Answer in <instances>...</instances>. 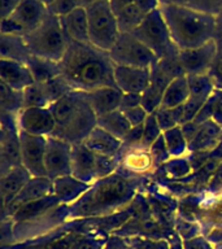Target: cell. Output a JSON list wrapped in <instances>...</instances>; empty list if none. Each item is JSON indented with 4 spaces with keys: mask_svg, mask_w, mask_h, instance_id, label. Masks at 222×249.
I'll use <instances>...</instances> for the list:
<instances>
[{
    "mask_svg": "<svg viewBox=\"0 0 222 249\" xmlns=\"http://www.w3.org/2000/svg\"><path fill=\"white\" fill-rule=\"evenodd\" d=\"M58 65L60 75L74 91L90 92L104 86H116L112 58L91 43L70 42Z\"/></svg>",
    "mask_w": 222,
    "mask_h": 249,
    "instance_id": "1",
    "label": "cell"
},
{
    "mask_svg": "<svg viewBox=\"0 0 222 249\" xmlns=\"http://www.w3.org/2000/svg\"><path fill=\"white\" fill-rule=\"evenodd\" d=\"M136 180L118 171L93 182L90 188L68 205V213L72 217H92L112 213L124 208L135 197Z\"/></svg>",
    "mask_w": 222,
    "mask_h": 249,
    "instance_id": "2",
    "label": "cell"
},
{
    "mask_svg": "<svg viewBox=\"0 0 222 249\" xmlns=\"http://www.w3.org/2000/svg\"><path fill=\"white\" fill-rule=\"evenodd\" d=\"M178 50L196 48L216 38L217 15L182 5H160Z\"/></svg>",
    "mask_w": 222,
    "mask_h": 249,
    "instance_id": "3",
    "label": "cell"
},
{
    "mask_svg": "<svg viewBox=\"0 0 222 249\" xmlns=\"http://www.w3.org/2000/svg\"><path fill=\"white\" fill-rule=\"evenodd\" d=\"M56 120L52 135L70 143L81 144L97 126V116L87 101L85 92L69 91L50 105Z\"/></svg>",
    "mask_w": 222,
    "mask_h": 249,
    "instance_id": "4",
    "label": "cell"
},
{
    "mask_svg": "<svg viewBox=\"0 0 222 249\" xmlns=\"http://www.w3.org/2000/svg\"><path fill=\"white\" fill-rule=\"evenodd\" d=\"M31 56L60 62L68 51L70 40L62 29L60 17L47 13L42 23L23 36Z\"/></svg>",
    "mask_w": 222,
    "mask_h": 249,
    "instance_id": "5",
    "label": "cell"
},
{
    "mask_svg": "<svg viewBox=\"0 0 222 249\" xmlns=\"http://www.w3.org/2000/svg\"><path fill=\"white\" fill-rule=\"evenodd\" d=\"M131 34L148 47L159 60L174 57L178 53L179 50L171 39L170 31L167 29L160 7L152 11Z\"/></svg>",
    "mask_w": 222,
    "mask_h": 249,
    "instance_id": "6",
    "label": "cell"
},
{
    "mask_svg": "<svg viewBox=\"0 0 222 249\" xmlns=\"http://www.w3.org/2000/svg\"><path fill=\"white\" fill-rule=\"evenodd\" d=\"M89 18L90 43L99 50L109 52L120 36L118 21L109 0L86 8Z\"/></svg>",
    "mask_w": 222,
    "mask_h": 249,
    "instance_id": "7",
    "label": "cell"
},
{
    "mask_svg": "<svg viewBox=\"0 0 222 249\" xmlns=\"http://www.w3.org/2000/svg\"><path fill=\"white\" fill-rule=\"evenodd\" d=\"M120 165L118 157L100 156L86 147L85 144L73 145L72 153V175L82 182L92 184L99 179L116 173Z\"/></svg>",
    "mask_w": 222,
    "mask_h": 249,
    "instance_id": "8",
    "label": "cell"
},
{
    "mask_svg": "<svg viewBox=\"0 0 222 249\" xmlns=\"http://www.w3.org/2000/svg\"><path fill=\"white\" fill-rule=\"evenodd\" d=\"M48 9L40 0H21L11 16L0 21V34L25 36L46 18Z\"/></svg>",
    "mask_w": 222,
    "mask_h": 249,
    "instance_id": "9",
    "label": "cell"
},
{
    "mask_svg": "<svg viewBox=\"0 0 222 249\" xmlns=\"http://www.w3.org/2000/svg\"><path fill=\"white\" fill-rule=\"evenodd\" d=\"M109 57L114 65L135 66V68H149L159 60L148 47L131 33H121L117 42L109 51Z\"/></svg>",
    "mask_w": 222,
    "mask_h": 249,
    "instance_id": "10",
    "label": "cell"
},
{
    "mask_svg": "<svg viewBox=\"0 0 222 249\" xmlns=\"http://www.w3.org/2000/svg\"><path fill=\"white\" fill-rule=\"evenodd\" d=\"M0 174L21 165L19 130L13 114H1L0 132Z\"/></svg>",
    "mask_w": 222,
    "mask_h": 249,
    "instance_id": "11",
    "label": "cell"
},
{
    "mask_svg": "<svg viewBox=\"0 0 222 249\" xmlns=\"http://www.w3.org/2000/svg\"><path fill=\"white\" fill-rule=\"evenodd\" d=\"M47 136L31 135L19 130L21 165L33 177H47L44 166Z\"/></svg>",
    "mask_w": 222,
    "mask_h": 249,
    "instance_id": "12",
    "label": "cell"
},
{
    "mask_svg": "<svg viewBox=\"0 0 222 249\" xmlns=\"http://www.w3.org/2000/svg\"><path fill=\"white\" fill-rule=\"evenodd\" d=\"M73 145L56 136H47L44 166L47 177L51 179L72 174Z\"/></svg>",
    "mask_w": 222,
    "mask_h": 249,
    "instance_id": "13",
    "label": "cell"
},
{
    "mask_svg": "<svg viewBox=\"0 0 222 249\" xmlns=\"http://www.w3.org/2000/svg\"><path fill=\"white\" fill-rule=\"evenodd\" d=\"M218 44L216 39L205 43L196 48L190 50H179L177 53V60L182 66L186 75L191 74H206L209 73L214 60L217 57Z\"/></svg>",
    "mask_w": 222,
    "mask_h": 249,
    "instance_id": "14",
    "label": "cell"
},
{
    "mask_svg": "<svg viewBox=\"0 0 222 249\" xmlns=\"http://www.w3.org/2000/svg\"><path fill=\"white\" fill-rule=\"evenodd\" d=\"M18 130L31 135L51 136L56 128V120L50 107H27L16 116Z\"/></svg>",
    "mask_w": 222,
    "mask_h": 249,
    "instance_id": "15",
    "label": "cell"
},
{
    "mask_svg": "<svg viewBox=\"0 0 222 249\" xmlns=\"http://www.w3.org/2000/svg\"><path fill=\"white\" fill-rule=\"evenodd\" d=\"M114 83L124 93H143L151 83V69L114 65Z\"/></svg>",
    "mask_w": 222,
    "mask_h": 249,
    "instance_id": "16",
    "label": "cell"
},
{
    "mask_svg": "<svg viewBox=\"0 0 222 249\" xmlns=\"http://www.w3.org/2000/svg\"><path fill=\"white\" fill-rule=\"evenodd\" d=\"M54 195V180L48 177H31V179L25 184L15 200L4 209V212L13 214L19 206L26 202L34 201L38 198L46 197Z\"/></svg>",
    "mask_w": 222,
    "mask_h": 249,
    "instance_id": "17",
    "label": "cell"
},
{
    "mask_svg": "<svg viewBox=\"0 0 222 249\" xmlns=\"http://www.w3.org/2000/svg\"><path fill=\"white\" fill-rule=\"evenodd\" d=\"M0 81L16 91H23L35 83L27 64L5 58H0Z\"/></svg>",
    "mask_w": 222,
    "mask_h": 249,
    "instance_id": "18",
    "label": "cell"
},
{
    "mask_svg": "<svg viewBox=\"0 0 222 249\" xmlns=\"http://www.w3.org/2000/svg\"><path fill=\"white\" fill-rule=\"evenodd\" d=\"M89 104L97 117L118 110L124 92L117 86H104L85 92Z\"/></svg>",
    "mask_w": 222,
    "mask_h": 249,
    "instance_id": "19",
    "label": "cell"
},
{
    "mask_svg": "<svg viewBox=\"0 0 222 249\" xmlns=\"http://www.w3.org/2000/svg\"><path fill=\"white\" fill-rule=\"evenodd\" d=\"M31 177L33 175L22 165L12 167L3 174H0V191H1V198H3V209H5L15 200L16 196L30 180Z\"/></svg>",
    "mask_w": 222,
    "mask_h": 249,
    "instance_id": "20",
    "label": "cell"
},
{
    "mask_svg": "<svg viewBox=\"0 0 222 249\" xmlns=\"http://www.w3.org/2000/svg\"><path fill=\"white\" fill-rule=\"evenodd\" d=\"M83 144L97 155L107 156V157H118L121 149L124 148L122 140L99 126L93 128L91 134L86 138Z\"/></svg>",
    "mask_w": 222,
    "mask_h": 249,
    "instance_id": "21",
    "label": "cell"
},
{
    "mask_svg": "<svg viewBox=\"0 0 222 249\" xmlns=\"http://www.w3.org/2000/svg\"><path fill=\"white\" fill-rule=\"evenodd\" d=\"M60 22L70 42L90 43L89 18L86 8H75L68 15L60 17Z\"/></svg>",
    "mask_w": 222,
    "mask_h": 249,
    "instance_id": "22",
    "label": "cell"
},
{
    "mask_svg": "<svg viewBox=\"0 0 222 249\" xmlns=\"http://www.w3.org/2000/svg\"><path fill=\"white\" fill-rule=\"evenodd\" d=\"M54 180V195L61 205H70L77 201L86 191L89 190V183L82 182L81 179L75 178L72 174L62 175Z\"/></svg>",
    "mask_w": 222,
    "mask_h": 249,
    "instance_id": "23",
    "label": "cell"
},
{
    "mask_svg": "<svg viewBox=\"0 0 222 249\" xmlns=\"http://www.w3.org/2000/svg\"><path fill=\"white\" fill-rule=\"evenodd\" d=\"M222 140V126L214 121L208 120L199 124V128L194 139L188 144V151L206 152L213 149Z\"/></svg>",
    "mask_w": 222,
    "mask_h": 249,
    "instance_id": "24",
    "label": "cell"
},
{
    "mask_svg": "<svg viewBox=\"0 0 222 249\" xmlns=\"http://www.w3.org/2000/svg\"><path fill=\"white\" fill-rule=\"evenodd\" d=\"M0 58L27 64L31 53L23 36L0 34Z\"/></svg>",
    "mask_w": 222,
    "mask_h": 249,
    "instance_id": "25",
    "label": "cell"
},
{
    "mask_svg": "<svg viewBox=\"0 0 222 249\" xmlns=\"http://www.w3.org/2000/svg\"><path fill=\"white\" fill-rule=\"evenodd\" d=\"M61 205L57 198L55 197V195H50L46 197L38 198L34 201L26 202L16 210L15 213L12 214V217L15 218L16 221H29V219H34L39 218L42 214L47 213L48 210L55 209Z\"/></svg>",
    "mask_w": 222,
    "mask_h": 249,
    "instance_id": "26",
    "label": "cell"
},
{
    "mask_svg": "<svg viewBox=\"0 0 222 249\" xmlns=\"http://www.w3.org/2000/svg\"><path fill=\"white\" fill-rule=\"evenodd\" d=\"M190 97V87H188V81L186 75H181L167 85V87L164 91L163 100L160 108L170 109L181 107Z\"/></svg>",
    "mask_w": 222,
    "mask_h": 249,
    "instance_id": "27",
    "label": "cell"
},
{
    "mask_svg": "<svg viewBox=\"0 0 222 249\" xmlns=\"http://www.w3.org/2000/svg\"><path fill=\"white\" fill-rule=\"evenodd\" d=\"M97 126L121 140L125 139V136L128 135V132L132 127L125 116V113L120 109L97 117Z\"/></svg>",
    "mask_w": 222,
    "mask_h": 249,
    "instance_id": "28",
    "label": "cell"
},
{
    "mask_svg": "<svg viewBox=\"0 0 222 249\" xmlns=\"http://www.w3.org/2000/svg\"><path fill=\"white\" fill-rule=\"evenodd\" d=\"M208 120L214 121L216 124L222 126V89H214L209 99L206 100L202 110L195 117L194 122L196 124H203Z\"/></svg>",
    "mask_w": 222,
    "mask_h": 249,
    "instance_id": "29",
    "label": "cell"
},
{
    "mask_svg": "<svg viewBox=\"0 0 222 249\" xmlns=\"http://www.w3.org/2000/svg\"><path fill=\"white\" fill-rule=\"evenodd\" d=\"M29 69L33 73L35 82H47L54 79V78L60 75V65L58 62L50 61V60H44V58H39L31 56V58L27 62Z\"/></svg>",
    "mask_w": 222,
    "mask_h": 249,
    "instance_id": "30",
    "label": "cell"
},
{
    "mask_svg": "<svg viewBox=\"0 0 222 249\" xmlns=\"http://www.w3.org/2000/svg\"><path fill=\"white\" fill-rule=\"evenodd\" d=\"M186 77L188 81V87H190V96L206 101L216 89V83L209 73L191 74Z\"/></svg>",
    "mask_w": 222,
    "mask_h": 249,
    "instance_id": "31",
    "label": "cell"
},
{
    "mask_svg": "<svg viewBox=\"0 0 222 249\" xmlns=\"http://www.w3.org/2000/svg\"><path fill=\"white\" fill-rule=\"evenodd\" d=\"M163 136L170 157L173 159L183 157L186 152H188V140L186 139L181 126H175L164 131Z\"/></svg>",
    "mask_w": 222,
    "mask_h": 249,
    "instance_id": "32",
    "label": "cell"
},
{
    "mask_svg": "<svg viewBox=\"0 0 222 249\" xmlns=\"http://www.w3.org/2000/svg\"><path fill=\"white\" fill-rule=\"evenodd\" d=\"M0 97H1V114H13L17 116L21 109H23V97L22 91H16L0 83Z\"/></svg>",
    "mask_w": 222,
    "mask_h": 249,
    "instance_id": "33",
    "label": "cell"
},
{
    "mask_svg": "<svg viewBox=\"0 0 222 249\" xmlns=\"http://www.w3.org/2000/svg\"><path fill=\"white\" fill-rule=\"evenodd\" d=\"M156 120L159 122V126L161 131H166L169 128H173L175 126H181L185 120V110L183 105L177 107V108H159L155 112Z\"/></svg>",
    "mask_w": 222,
    "mask_h": 249,
    "instance_id": "34",
    "label": "cell"
},
{
    "mask_svg": "<svg viewBox=\"0 0 222 249\" xmlns=\"http://www.w3.org/2000/svg\"><path fill=\"white\" fill-rule=\"evenodd\" d=\"M160 5H182L200 11L220 15L222 12V4L220 0H159Z\"/></svg>",
    "mask_w": 222,
    "mask_h": 249,
    "instance_id": "35",
    "label": "cell"
},
{
    "mask_svg": "<svg viewBox=\"0 0 222 249\" xmlns=\"http://www.w3.org/2000/svg\"><path fill=\"white\" fill-rule=\"evenodd\" d=\"M163 135V131L159 126V122L156 120L155 113L148 114L143 124V142H142V149L148 151V148Z\"/></svg>",
    "mask_w": 222,
    "mask_h": 249,
    "instance_id": "36",
    "label": "cell"
},
{
    "mask_svg": "<svg viewBox=\"0 0 222 249\" xmlns=\"http://www.w3.org/2000/svg\"><path fill=\"white\" fill-rule=\"evenodd\" d=\"M164 96V89L157 86L149 83L147 89L142 93V107L147 110L148 114L155 113L161 105V100Z\"/></svg>",
    "mask_w": 222,
    "mask_h": 249,
    "instance_id": "37",
    "label": "cell"
},
{
    "mask_svg": "<svg viewBox=\"0 0 222 249\" xmlns=\"http://www.w3.org/2000/svg\"><path fill=\"white\" fill-rule=\"evenodd\" d=\"M113 12L121 11L124 8H140L146 13H151L160 7L159 0H109Z\"/></svg>",
    "mask_w": 222,
    "mask_h": 249,
    "instance_id": "38",
    "label": "cell"
},
{
    "mask_svg": "<svg viewBox=\"0 0 222 249\" xmlns=\"http://www.w3.org/2000/svg\"><path fill=\"white\" fill-rule=\"evenodd\" d=\"M148 153L151 156V162L152 165H159V163L166 162L170 155L167 152L166 144H165V140H164V136L161 135L159 139L156 140L155 143L152 144L151 147L148 148Z\"/></svg>",
    "mask_w": 222,
    "mask_h": 249,
    "instance_id": "39",
    "label": "cell"
},
{
    "mask_svg": "<svg viewBox=\"0 0 222 249\" xmlns=\"http://www.w3.org/2000/svg\"><path fill=\"white\" fill-rule=\"evenodd\" d=\"M78 7H81L79 0H55L47 9L52 15L62 17V16L68 15V13H70Z\"/></svg>",
    "mask_w": 222,
    "mask_h": 249,
    "instance_id": "40",
    "label": "cell"
},
{
    "mask_svg": "<svg viewBox=\"0 0 222 249\" xmlns=\"http://www.w3.org/2000/svg\"><path fill=\"white\" fill-rule=\"evenodd\" d=\"M122 142H124V148H134V149L142 148V142H143V124L132 126Z\"/></svg>",
    "mask_w": 222,
    "mask_h": 249,
    "instance_id": "41",
    "label": "cell"
},
{
    "mask_svg": "<svg viewBox=\"0 0 222 249\" xmlns=\"http://www.w3.org/2000/svg\"><path fill=\"white\" fill-rule=\"evenodd\" d=\"M125 113V116L128 118V121L130 122L131 126H139V124H143L146 118L148 117L147 110L142 107V105H138V107H134V108L126 109V110H122Z\"/></svg>",
    "mask_w": 222,
    "mask_h": 249,
    "instance_id": "42",
    "label": "cell"
},
{
    "mask_svg": "<svg viewBox=\"0 0 222 249\" xmlns=\"http://www.w3.org/2000/svg\"><path fill=\"white\" fill-rule=\"evenodd\" d=\"M210 77L213 78L214 83H216V87L217 89H221L222 87V51H220L217 54V57L214 60L213 65L209 70Z\"/></svg>",
    "mask_w": 222,
    "mask_h": 249,
    "instance_id": "43",
    "label": "cell"
},
{
    "mask_svg": "<svg viewBox=\"0 0 222 249\" xmlns=\"http://www.w3.org/2000/svg\"><path fill=\"white\" fill-rule=\"evenodd\" d=\"M138 105H142V93H124L120 110H126Z\"/></svg>",
    "mask_w": 222,
    "mask_h": 249,
    "instance_id": "44",
    "label": "cell"
},
{
    "mask_svg": "<svg viewBox=\"0 0 222 249\" xmlns=\"http://www.w3.org/2000/svg\"><path fill=\"white\" fill-rule=\"evenodd\" d=\"M135 249H167V244L165 241L136 240Z\"/></svg>",
    "mask_w": 222,
    "mask_h": 249,
    "instance_id": "45",
    "label": "cell"
},
{
    "mask_svg": "<svg viewBox=\"0 0 222 249\" xmlns=\"http://www.w3.org/2000/svg\"><path fill=\"white\" fill-rule=\"evenodd\" d=\"M21 0H1V18H5L8 16H11L16 11V8L18 7Z\"/></svg>",
    "mask_w": 222,
    "mask_h": 249,
    "instance_id": "46",
    "label": "cell"
},
{
    "mask_svg": "<svg viewBox=\"0 0 222 249\" xmlns=\"http://www.w3.org/2000/svg\"><path fill=\"white\" fill-rule=\"evenodd\" d=\"M214 39L218 44V50L222 51V12L217 16V33Z\"/></svg>",
    "mask_w": 222,
    "mask_h": 249,
    "instance_id": "47",
    "label": "cell"
},
{
    "mask_svg": "<svg viewBox=\"0 0 222 249\" xmlns=\"http://www.w3.org/2000/svg\"><path fill=\"white\" fill-rule=\"evenodd\" d=\"M100 1H105V0H79V4H81V7L87 8L90 5H92V4L100 3Z\"/></svg>",
    "mask_w": 222,
    "mask_h": 249,
    "instance_id": "48",
    "label": "cell"
},
{
    "mask_svg": "<svg viewBox=\"0 0 222 249\" xmlns=\"http://www.w3.org/2000/svg\"><path fill=\"white\" fill-rule=\"evenodd\" d=\"M40 1H42V3L44 4V5H46L47 8H48V7H50V5H51V4L54 3L55 0H40Z\"/></svg>",
    "mask_w": 222,
    "mask_h": 249,
    "instance_id": "49",
    "label": "cell"
},
{
    "mask_svg": "<svg viewBox=\"0 0 222 249\" xmlns=\"http://www.w3.org/2000/svg\"><path fill=\"white\" fill-rule=\"evenodd\" d=\"M220 1H221V4H222V0H220Z\"/></svg>",
    "mask_w": 222,
    "mask_h": 249,
    "instance_id": "50",
    "label": "cell"
}]
</instances>
